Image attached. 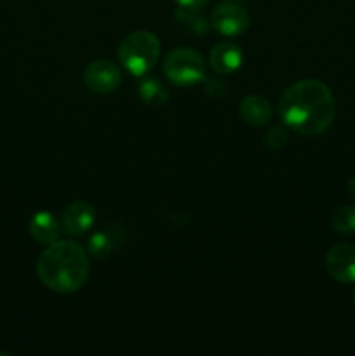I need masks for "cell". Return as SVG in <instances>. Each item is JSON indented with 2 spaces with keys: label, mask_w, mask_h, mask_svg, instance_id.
<instances>
[{
  "label": "cell",
  "mask_w": 355,
  "mask_h": 356,
  "mask_svg": "<svg viewBox=\"0 0 355 356\" xmlns=\"http://www.w3.org/2000/svg\"><path fill=\"white\" fill-rule=\"evenodd\" d=\"M278 115L285 127L296 134L319 136L333 124L336 101L329 87L320 80H299L282 92Z\"/></svg>",
  "instance_id": "cell-1"
},
{
  "label": "cell",
  "mask_w": 355,
  "mask_h": 356,
  "mask_svg": "<svg viewBox=\"0 0 355 356\" xmlns=\"http://www.w3.org/2000/svg\"><path fill=\"white\" fill-rule=\"evenodd\" d=\"M89 268V257L84 247L72 240H56L38 256L37 277L49 291L73 294L86 285Z\"/></svg>",
  "instance_id": "cell-2"
},
{
  "label": "cell",
  "mask_w": 355,
  "mask_h": 356,
  "mask_svg": "<svg viewBox=\"0 0 355 356\" xmlns=\"http://www.w3.org/2000/svg\"><path fill=\"white\" fill-rule=\"evenodd\" d=\"M159 58L160 42L152 31H132L118 45V61L134 76H145L150 73Z\"/></svg>",
  "instance_id": "cell-3"
},
{
  "label": "cell",
  "mask_w": 355,
  "mask_h": 356,
  "mask_svg": "<svg viewBox=\"0 0 355 356\" xmlns=\"http://www.w3.org/2000/svg\"><path fill=\"white\" fill-rule=\"evenodd\" d=\"M164 75L180 87L195 86L205 79V63L197 51L190 47L173 49L164 58Z\"/></svg>",
  "instance_id": "cell-4"
},
{
  "label": "cell",
  "mask_w": 355,
  "mask_h": 356,
  "mask_svg": "<svg viewBox=\"0 0 355 356\" xmlns=\"http://www.w3.org/2000/svg\"><path fill=\"white\" fill-rule=\"evenodd\" d=\"M122 82V73L115 63L106 59H97L89 63L84 70V83L94 94H111L118 89Z\"/></svg>",
  "instance_id": "cell-5"
},
{
  "label": "cell",
  "mask_w": 355,
  "mask_h": 356,
  "mask_svg": "<svg viewBox=\"0 0 355 356\" xmlns=\"http://www.w3.org/2000/svg\"><path fill=\"white\" fill-rule=\"evenodd\" d=\"M209 23L218 33L225 37H235L249 28V14L235 2H225L214 7Z\"/></svg>",
  "instance_id": "cell-6"
},
{
  "label": "cell",
  "mask_w": 355,
  "mask_h": 356,
  "mask_svg": "<svg viewBox=\"0 0 355 356\" xmlns=\"http://www.w3.org/2000/svg\"><path fill=\"white\" fill-rule=\"evenodd\" d=\"M326 270L340 284H355V247L338 243L326 256Z\"/></svg>",
  "instance_id": "cell-7"
},
{
  "label": "cell",
  "mask_w": 355,
  "mask_h": 356,
  "mask_svg": "<svg viewBox=\"0 0 355 356\" xmlns=\"http://www.w3.org/2000/svg\"><path fill=\"white\" fill-rule=\"evenodd\" d=\"M96 219V211L89 202H72L68 207L63 211L61 216V232L70 236H80L89 232Z\"/></svg>",
  "instance_id": "cell-8"
},
{
  "label": "cell",
  "mask_w": 355,
  "mask_h": 356,
  "mask_svg": "<svg viewBox=\"0 0 355 356\" xmlns=\"http://www.w3.org/2000/svg\"><path fill=\"white\" fill-rule=\"evenodd\" d=\"M244 54L239 45L232 42H219L209 54V65L219 75H230L242 66Z\"/></svg>",
  "instance_id": "cell-9"
},
{
  "label": "cell",
  "mask_w": 355,
  "mask_h": 356,
  "mask_svg": "<svg viewBox=\"0 0 355 356\" xmlns=\"http://www.w3.org/2000/svg\"><path fill=\"white\" fill-rule=\"evenodd\" d=\"M125 242V233L120 226L110 225L100 229L89 238V254L96 259H104L120 249Z\"/></svg>",
  "instance_id": "cell-10"
},
{
  "label": "cell",
  "mask_w": 355,
  "mask_h": 356,
  "mask_svg": "<svg viewBox=\"0 0 355 356\" xmlns=\"http://www.w3.org/2000/svg\"><path fill=\"white\" fill-rule=\"evenodd\" d=\"M28 229H30L31 238L37 243H42V245H51L56 240L59 238V233H61V222L51 214V212H37L33 218L30 219V225H28Z\"/></svg>",
  "instance_id": "cell-11"
},
{
  "label": "cell",
  "mask_w": 355,
  "mask_h": 356,
  "mask_svg": "<svg viewBox=\"0 0 355 356\" xmlns=\"http://www.w3.org/2000/svg\"><path fill=\"white\" fill-rule=\"evenodd\" d=\"M271 115H274V108H271L270 101L260 94H251V96L244 97L240 103V117L254 127L268 124Z\"/></svg>",
  "instance_id": "cell-12"
},
{
  "label": "cell",
  "mask_w": 355,
  "mask_h": 356,
  "mask_svg": "<svg viewBox=\"0 0 355 356\" xmlns=\"http://www.w3.org/2000/svg\"><path fill=\"white\" fill-rule=\"evenodd\" d=\"M138 92L141 99L150 106H164L169 101V90L160 80L153 76H143L138 82Z\"/></svg>",
  "instance_id": "cell-13"
},
{
  "label": "cell",
  "mask_w": 355,
  "mask_h": 356,
  "mask_svg": "<svg viewBox=\"0 0 355 356\" xmlns=\"http://www.w3.org/2000/svg\"><path fill=\"white\" fill-rule=\"evenodd\" d=\"M174 17H176V21L184 28V30L190 31V33L194 35H198V37L207 33L209 26H211V23L194 9H184V7H180V9L174 13Z\"/></svg>",
  "instance_id": "cell-14"
},
{
  "label": "cell",
  "mask_w": 355,
  "mask_h": 356,
  "mask_svg": "<svg viewBox=\"0 0 355 356\" xmlns=\"http://www.w3.org/2000/svg\"><path fill=\"white\" fill-rule=\"evenodd\" d=\"M334 232L341 233V235H352L355 233V205H343L338 209L333 216Z\"/></svg>",
  "instance_id": "cell-15"
},
{
  "label": "cell",
  "mask_w": 355,
  "mask_h": 356,
  "mask_svg": "<svg viewBox=\"0 0 355 356\" xmlns=\"http://www.w3.org/2000/svg\"><path fill=\"white\" fill-rule=\"evenodd\" d=\"M287 139L289 132L285 131L284 127H281V125H275V127H271L270 131L265 134L263 143L268 149H282L287 145Z\"/></svg>",
  "instance_id": "cell-16"
},
{
  "label": "cell",
  "mask_w": 355,
  "mask_h": 356,
  "mask_svg": "<svg viewBox=\"0 0 355 356\" xmlns=\"http://www.w3.org/2000/svg\"><path fill=\"white\" fill-rule=\"evenodd\" d=\"M204 92L212 99H219L226 94V83L221 79H204Z\"/></svg>",
  "instance_id": "cell-17"
},
{
  "label": "cell",
  "mask_w": 355,
  "mask_h": 356,
  "mask_svg": "<svg viewBox=\"0 0 355 356\" xmlns=\"http://www.w3.org/2000/svg\"><path fill=\"white\" fill-rule=\"evenodd\" d=\"M174 2H176L180 7H184V9L198 10V9H202V7H204L209 0H174Z\"/></svg>",
  "instance_id": "cell-18"
},
{
  "label": "cell",
  "mask_w": 355,
  "mask_h": 356,
  "mask_svg": "<svg viewBox=\"0 0 355 356\" xmlns=\"http://www.w3.org/2000/svg\"><path fill=\"white\" fill-rule=\"evenodd\" d=\"M348 191H350V195H352V197L355 198V176L352 177L350 181H348Z\"/></svg>",
  "instance_id": "cell-19"
},
{
  "label": "cell",
  "mask_w": 355,
  "mask_h": 356,
  "mask_svg": "<svg viewBox=\"0 0 355 356\" xmlns=\"http://www.w3.org/2000/svg\"><path fill=\"white\" fill-rule=\"evenodd\" d=\"M354 308H355V292H354Z\"/></svg>",
  "instance_id": "cell-20"
},
{
  "label": "cell",
  "mask_w": 355,
  "mask_h": 356,
  "mask_svg": "<svg viewBox=\"0 0 355 356\" xmlns=\"http://www.w3.org/2000/svg\"><path fill=\"white\" fill-rule=\"evenodd\" d=\"M230 2H240V0H230Z\"/></svg>",
  "instance_id": "cell-21"
}]
</instances>
